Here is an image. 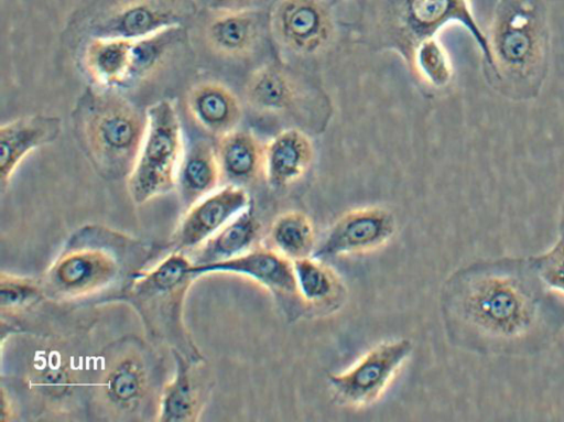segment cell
Instances as JSON below:
<instances>
[{
    "label": "cell",
    "mask_w": 564,
    "mask_h": 422,
    "mask_svg": "<svg viewBox=\"0 0 564 422\" xmlns=\"http://www.w3.org/2000/svg\"><path fill=\"white\" fill-rule=\"evenodd\" d=\"M162 363L143 340L126 337L104 354L97 381L91 386L100 410L115 420L158 416L164 387Z\"/></svg>",
    "instance_id": "7"
},
{
    "label": "cell",
    "mask_w": 564,
    "mask_h": 422,
    "mask_svg": "<svg viewBox=\"0 0 564 422\" xmlns=\"http://www.w3.org/2000/svg\"><path fill=\"white\" fill-rule=\"evenodd\" d=\"M72 122L78 145L97 174L127 180L145 134L147 112L119 90L90 85L77 98Z\"/></svg>",
    "instance_id": "4"
},
{
    "label": "cell",
    "mask_w": 564,
    "mask_h": 422,
    "mask_svg": "<svg viewBox=\"0 0 564 422\" xmlns=\"http://www.w3.org/2000/svg\"><path fill=\"white\" fill-rule=\"evenodd\" d=\"M397 230L394 215L382 206H366L343 214L315 246L313 258L325 261L339 256L372 250Z\"/></svg>",
    "instance_id": "13"
},
{
    "label": "cell",
    "mask_w": 564,
    "mask_h": 422,
    "mask_svg": "<svg viewBox=\"0 0 564 422\" xmlns=\"http://www.w3.org/2000/svg\"><path fill=\"white\" fill-rule=\"evenodd\" d=\"M172 354L175 370L162 389L156 421H198L212 390L203 360H192L175 350Z\"/></svg>",
    "instance_id": "15"
},
{
    "label": "cell",
    "mask_w": 564,
    "mask_h": 422,
    "mask_svg": "<svg viewBox=\"0 0 564 422\" xmlns=\"http://www.w3.org/2000/svg\"><path fill=\"white\" fill-rule=\"evenodd\" d=\"M147 130L127 187L135 204H144L175 188L185 144L175 104L159 100L145 110Z\"/></svg>",
    "instance_id": "9"
},
{
    "label": "cell",
    "mask_w": 564,
    "mask_h": 422,
    "mask_svg": "<svg viewBox=\"0 0 564 422\" xmlns=\"http://www.w3.org/2000/svg\"><path fill=\"white\" fill-rule=\"evenodd\" d=\"M58 351L53 353V363L39 361L32 369L29 386L44 397L63 398L70 393L79 382L73 379L72 367L62 363Z\"/></svg>",
    "instance_id": "28"
},
{
    "label": "cell",
    "mask_w": 564,
    "mask_h": 422,
    "mask_svg": "<svg viewBox=\"0 0 564 422\" xmlns=\"http://www.w3.org/2000/svg\"><path fill=\"white\" fill-rule=\"evenodd\" d=\"M409 65L420 79L435 89L447 87L454 77L449 54L437 36L421 41L413 50Z\"/></svg>",
    "instance_id": "27"
},
{
    "label": "cell",
    "mask_w": 564,
    "mask_h": 422,
    "mask_svg": "<svg viewBox=\"0 0 564 422\" xmlns=\"http://www.w3.org/2000/svg\"><path fill=\"white\" fill-rule=\"evenodd\" d=\"M151 247L117 229L88 224L64 244L43 278L44 295L80 301L126 285L151 260Z\"/></svg>",
    "instance_id": "3"
},
{
    "label": "cell",
    "mask_w": 564,
    "mask_h": 422,
    "mask_svg": "<svg viewBox=\"0 0 564 422\" xmlns=\"http://www.w3.org/2000/svg\"><path fill=\"white\" fill-rule=\"evenodd\" d=\"M246 187L225 184L185 209L171 249L189 253L251 205Z\"/></svg>",
    "instance_id": "14"
},
{
    "label": "cell",
    "mask_w": 564,
    "mask_h": 422,
    "mask_svg": "<svg viewBox=\"0 0 564 422\" xmlns=\"http://www.w3.org/2000/svg\"><path fill=\"white\" fill-rule=\"evenodd\" d=\"M563 232H564V202H563L561 218H560V234H563Z\"/></svg>",
    "instance_id": "33"
},
{
    "label": "cell",
    "mask_w": 564,
    "mask_h": 422,
    "mask_svg": "<svg viewBox=\"0 0 564 422\" xmlns=\"http://www.w3.org/2000/svg\"><path fill=\"white\" fill-rule=\"evenodd\" d=\"M192 275L197 279L207 274H235L248 278L269 290L280 302L285 303L286 313L294 309L297 316L303 307L297 294L293 261L265 247L251 250L218 262L192 264Z\"/></svg>",
    "instance_id": "12"
},
{
    "label": "cell",
    "mask_w": 564,
    "mask_h": 422,
    "mask_svg": "<svg viewBox=\"0 0 564 422\" xmlns=\"http://www.w3.org/2000/svg\"><path fill=\"white\" fill-rule=\"evenodd\" d=\"M268 24L279 44L302 55L323 51L336 33V20L326 0H276Z\"/></svg>",
    "instance_id": "11"
},
{
    "label": "cell",
    "mask_w": 564,
    "mask_h": 422,
    "mask_svg": "<svg viewBox=\"0 0 564 422\" xmlns=\"http://www.w3.org/2000/svg\"><path fill=\"white\" fill-rule=\"evenodd\" d=\"M62 120L53 115H30L0 127V184L4 192L21 162L34 150L55 142Z\"/></svg>",
    "instance_id": "17"
},
{
    "label": "cell",
    "mask_w": 564,
    "mask_h": 422,
    "mask_svg": "<svg viewBox=\"0 0 564 422\" xmlns=\"http://www.w3.org/2000/svg\"><path fill=\"white\" fill-rule=\"evenodd\" d=\"M77 48L80 66L91 85L119 91L130 87L132 40L97 37Z\"/></svg>",
    "instance_id": "20"
},
{
    "label": "cell",
    "mask_w": 564,
    "mask_h": 422,
    "mask_svg": "<svg viewBox=\"0 0 564 422\" xmlns=\"http://www.w3.org/2000/svg\"><path fill=\"white\" fill-rule=\"evenodd\" d=\"M529 259L541 282L564 297V232L552 247Z\"/></svg>",
    "instance_id": "30"
},
{
    "label": "cell",
    "mask_w": 564,
    "mask_h": 422,
    "mask_svg": "<svg viewBox=\"0 0 564 422\" xmlns=\"http://www.w3.org/2000/svg\"><path fill=\"white\" fill-rule=\"evenodd\" d=\"M216 151L226 184L246 187L263 174L264 144L252 131L237 128L221 136Z\"/></svg>",
    "instance_id": "22"
},
{
    "label": "cell",
    "mask_w": 564,
    "mask_h": 422,
    "mask_svg": "<svg viewBox=\"0 0 564 422\" xmlns=\"http://www.w3.org/2000/svg\"><path fill=\"white\" fill-rule=\"evenodd\" d=\"M296 87L292 78L280 67L265 64L250 75L245 85V100L260 113H280L292 107Z\"/></svg>",
    "instance_id": "24"
},
{
    "label": "cell",
    "mask_w": 564,
    "mask_h": 422,
    "mask_svg": "<svg viewBox=\"0 0 564 422\" xmlns=\"http://www.w3.org/2000/svg\"><path fill=\"white\" fill-rule=\"evenodd\" d=\"M203 33L207 46L228 58L249 55L268 25L269 12L261 9L213 11L203 9Z\"/></svg>",
    "instance_id": "16"
},
{
    "label": "cell",
    "mask_w": 564,
    "mask_h": 422,
    "mask_svg": "<svg viewBox=\"0 0 564 422\" xmlns=\"http://www.w3.org/2000/svg\"><path fill=\"white\" fill-rule=\"evenodd\" d=\"M314 155L313 141L304 131L282 130L264 143L263 175L268 185L282 190L297 182L310 170Z\"/></svg>",
    "instance_id": "18"
},
{
    "label": "cell",
    "mask_w": 564,
    "mask_h": 422,
    "mask_svg": "<svg viewBox=\"0 0 564 422\" xmlns=\"http://www.w3.org/2000/svg\"><path fill=\"white\" fill-rule=\"evenodd\" d=\"M440 307L448 340L481 356H535L564 329V302L541 282L529 257L458 268L444 281Z\"/></svg>",
    "instance_id": "1"
},
{
    "label": "cell",
    "mask_w": 564,
    "mask_h": 422,
    "mask_svg": "<svg viewBox=\"0 0 564 422\" xmlns=\"http://www.w3.org/2000/svg\"><path fill=\"white\" fill-rule=\"evenodd\" d=\"M299 297L304 309H337L344 288L338 277L322 260L304 257L293 261Z\"/></svg>",
    "instance_id": "25"
},
{
    "label": "cell",
    "mask_w": 564,
    "mask_h": 422,
    "mask_svg": "<svg viewBox=\"0 0 564 422\" xmlns=\"http://www.w3.org/2000/svg\"><path fill=\"white\" fill-rule=\"evenodd\" d=\"M260 229L261 225L251 203L249 207L187 255L193 264L213 263L240 256L254 248Z\"/></svg>",
    "instance_id": "23"
},
{
    "label": "cell",
    "mask_w": 564,
    "mask_h": 422,
    "mask_svg": "<svg viewBox=\"0 0 564 422\" xmlns=\"http://www.w3.org/2000/svg\"><path fill=\"white\" fill-rule=\"evenodd\" d=\"M9 394L6 392L4 388L1 389V409H0V421L6 422L11 420L13 415V405L10 402L8 397Z\"/></svg>",
    "instance_id": "32"
},
{
    "label": "cell",
    "mask_w": 564,
    "mask_h": 422,
    "mask_svg": "<svg viewBox=\"0 0 564 422\" xmlns=\"http://www.w3.org/2000/svg\"><path fill=\"white\" fill-rule=\"evenodd\" d=\"M43 295L44 291L41 282L12 273H1L0 309L2 315L18 314L31 307Z\"/></svg>",
    "instance_id": "29"
},
{
    "label": "cell",
    "mask_w": 564,
    "mask_h": 422,
    "mask_svg": "<svg viewBox=\"0 0 564 422\" xmlns=\"http://www.w3.org/2000/svg\"><path fill=\"white\" fill-rule=\"evenodd\" d=\"M199 8L213 11L260 9L267 0H196Z\"/></svg>",
    "instance_id": "31"
},
{
    "label": "cell",
    "mask_w": 564,
    "mask_h": 422,
    "mask_svg": "<svg viewBox=\"0 0 564 422\" xmlns=\"http://www.w3.org/2000/svg\"><path fill=\"white\" fill-rule=\"evenodd\" d=\"M412 350L413 344L406 338L375 346L346 371L328 376L334 398L348 407L371 404L383 393Z\"/></svg>",
    "instance_id": "10"
},
{
    "label": "cell",
    "mask_w": 564,
    "mask_h": 422,
    "mask_svg": "<svg viewBox=\"0 0 564 422\" xmlns=\"http://www.w3.org/2000/svg\"><path fill=\"white\" fill-rule=\"evenodd\" d=\"M221 182L216 147L206 140H195L185 147L175 184L185 209L218 190Z\"/></svg>",
    "instance_id": "21"
},
{
    "label": "cell",
    "mask_w": 564,
    "mask_h": 422,
    "mask_svg": "<svg viewBox=\"0 0 564 422\" xmlns=\"http://www.w3.org/2000/svg\"><path fill=\"white\" fill-rule=\"evenodd\" d=\"M490 63L485 75L490 86L513 101L538 98L546 82L551 31L543 0H497L486 33Z\"/></svg>",
    "instance_id": "2"
},
{
    "label": "cell",
    "mask_w": 564,
    "mask_h": 422,
    "mask_svg": "<svg viewBox=\"0 0 564 422\" xmlns=\"http://www.w3.org/2000/svg\"><path fill=\"white\" fill-rule=\"evenodd\" d=\"M186 109L204 131L220 138L238 128L242 106L238 96L217 80L200 82L186 94Z\"/></svg>",
    "instance_id": "19"
},
{
    "label": "cell",
    "mask_w": 564,
    "mask_h": 422,
    "mask_svg": "<svg viewBox=\"0 0 564 422\" xmlns=\"http://www.w3.org/2000/svg\"><path fill=\"white\" fill-rule=\"evenodd\" d=\"M191 258L171 249L159 261L138 269L121 289L122 299L138 313L147 333L192 360H203L184 322L191 284Z\"/></svg>",
    "instance_id": "6"
},
{
    "label": "cell",
    "mask_w": 564,
    "mask_h": 422,
    "mask_svg": "<svg viewBox=\"0 0 564 422\" xmlns=\"http://www.w3.org/2000/svg\"><path fill=\"white\" fill-rule=\"evenodd\" d=\"M196 0H82L70 13L63 40L77 47L90 39H140L197 18Z\"/></svg>",
    "instance_id": "8"
},
{
    "label": "cell",
    "mask_w": 564,
    "mask_h": 422,
    "mask_svg": "<svg viewBox=\"0 0 564 422\" xmlns=\"http://www.w3.org/2000/svg\"><path fill=\"white\" fill-rule=\"evenodd\" d=\"M269 238L273 249L292 261L312 256L315 249L313 223L300 210L279 215L271 225Z\"/></svg>",
    "instance_id": "26"
},
{
    "label": "cell",
    "mask_w": 564,
    "mask_h": 422,
    "mask_svg": "<svg viewBox=\"0 0 564 422\" xmlns=\"http://www.w3.org/2000/svg\"><path fill=\"white\" fill-rule=\"evenodd\" d=\"M357 28L367 42L399 54L405 63L423 40L437 36L451 23L468 31L490 63L487 34L473 14L469 0H358Z\"/></svg>",
    "instance_id": "5"
}]
</instances>
